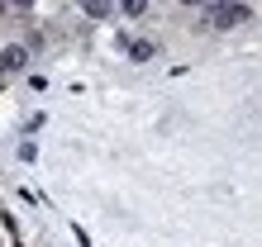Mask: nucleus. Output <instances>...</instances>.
<instances>
[{"label": "nucleus", "instance_id": "f257e3e1", "mask_svg": "<svg viewBox=\"0 0 262 247\" xmlns=\"http://www.w3.org/2000/svg\"><path fill=\"white\" fill-rule=\"evenodd\" d=\"M243 19H248V5H234V0L220 5V10H210V24H214V29H234V24H243Z\"/></svg>", "mask_w": 262, "mask_h": 247}, {"label": "nucleus", "instance_id": "f03ea898", "mask_svg": "<svg viewBox=\"0 0 262 247\" xmlns=\"http://www.w3.org/2000/svg\"><path fill=\"white\" fill-rule=\"evenodd\" d=\"M129 53H134L138 62H143V57H152V43H129Z\"/></svg>", "mask_w": 262, "mask_h": 247}]
</instances>
